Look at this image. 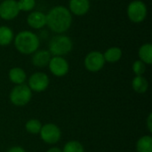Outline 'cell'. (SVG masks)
Wrapping results in <instances>:
<instances>
[{"instance_id":"obj_10","label":"cell","mask_w":152,"mask_h":152,"mask_svg":"<svg viewBox=\"0 0 152 152\" xmlns=\"http://www.w3.org/2000/svg\"><path fill=\"white\" fill-rule=\"evenodd\" d=\"M20 13L16 0H3L0 3V18L4 20H12Z\"/></svg>"},{"instance_id":"obj_7","label":"cell","mask_w":152,"mask_h":152,"mask_svg":"<svg viewBox=\"0 0 152 152\" xmlns=\"http://www.w3.org/2000/svg\"><path fill=\"white\" fill-rule=\"evenodd\" d=\"M105 63L103 53L100 51H92L88 53L84 60L86 69L92 73H96L102 70Z\"/></svg>"},{"instance_id":"obj_20","label":"cell","mask_w":152,"mask_h":152,"mask_svg":"<svg viewBox=\"0 0 152 152\" xmlns=\"http://www.w3.org/2000/svg\"><path fill=\"white\" fill-rule=\"evenodd\" d=\"M42 123L38 120V119H36V118H31V119H28L26 124H25V129L26 131L28 133V134H38L40 130H41V127H42Z\"/></svg>"},{"instance_id":"obj_1","label":"cell","mask_w":152,"mask_h":152,"mask_svg":"<svg viewBox=\"0 0 152 152\" xmlns=\"http://www.w3.org/2000/svg\"><path fill=\"white\" fill-rule=\"evenodd\" d=\"M46 26L55 34H63L69 29L73 15L64 5H55L45 14Z\"/></svg>"},{"instance_id":"obj_11","label":"cell","mask_w":152,"mask_h":152,"mask_svg":"<svg viewBox=\"0 0 152 152\" xmlns=\"http://www.w3.org/2000/svg\"><path fill=\"white\" fill-rule=\"evenodd\" d=\"M27 23L33 29H41L46 26V15L40 11H32L27 17Z\"/></svg>"},{"instance_id":"obj_22","label":"cell","mask_w":152,"mask_h":152,"mask_svg":"<svg viewBox=\"0 0 152 152\" xmlns=\"http://www.w3.org/2000/svg\"><path fill=\"white\" fill-rule=\"evenodd\" d=\"M20 12H31L36 6V0H18Z\"/></svg>"},{"instance_id":"obj_2","label":"cell","mask_w":152,"mask_h":152,"mask_svg":"<svg viewBox=\"0 0 152 152\" xmlns=\"http://www.w3.org/2000/svg\"><path fill=\"white\" fill-rule=\"evenodd\" d=\"M15 49L21 54L31 55L39 49L40 40L38 36L31 30H21L14 36Z\"/></svg>"},{"instance_id":"obj_4","label":"cell","mask_w":152,"mask_h":152,"mask_svg":"<svg viewBox=\"0 0 152 152\" xmlns=\"http://www.w3.org/2000/svg\"><path fill=\"white\" fill-rule=\"evenodd\" d=\"M126 14L129 19L134 23L143 22L148 15V7L146 4L142 0H133L130 2L126 8Z\"/></svg>"},{"instance_id":"obj_12","label":"cell","mask_w":152,"mask_h":152,"mask_svg":"<svg viewBox=\"0 0 152 152\" xmlns=\"http://www.w3.org/2000/svg\"><path fill=\"white\" fill-rule=\"evenodd\" d=\"M68 9L72 15L84 16L86 13H88L90 10V1L89 0H69Z\"/></svg>"},{"instance_id":"obj_23","label":"cell","mask_w":152,"mask_h":152,"mask_svg":"<svg viewBox=\"0 0 152 152\" xmlns=\"http://www.w3.org/2000/svg\"><path fill=\"white\" fill-rule=\"evenodd\" d=\"M146 64L144 62H142V61L140 60H136L133 65H132V69H133V72L134 73L135 76H143V74L145 73L146 71Z\"/></svg>"},{"instance_id":"obj_13","label":"cell","mask_w":152,"mask_h":152,"mask_svg":"<svg viewBox=\"0 0 152 152\" xmlns=\"http://www.w3.org/2000/svg\"><path fill=\"white\" fill-rule=\"evenodd\" d=\"M52 58V54L48 50H37L31 57L32 64L37 68H45L48 66V63Z\"/></svg>"},{"instance_id":"obj_25","label":"cell","mask_w":152,"mask_h":152,"mask_svg":"<svg viewBox=\"0 0 152 152\" xmlns=\"http://www.w3.org/2000/svg\"><path fill=\"white\" fill-rule=\"evenodd\" d=\"M7 152H26V151L20 146H13V147L10 148L7 151Z\"/></svg>"},{"instance_id":"obj_24","label":"cell","mask_w":152,"mask_h":152,"mask_svg":"<svg viewBox=\"0 0 152 152\" xmlns=\"http://www.w3.org/2000/svg\"><path fill=\"white\" fill-rule=\"evenodd\" d=\"M146 123H147V128L149 130L150 133L152 132V113H150L148 118H147V120H146Z\"/></svg>"},{"instance_id":"obj_16","label":"cell","mask_w":152,"mask_h":152,"mask_svg":"<svg viewBox=\"0 0 152 152\" xmlns=\"http://www.w3.org/2000/svg\"><path fill=\"white\" fill-rule=\"evenodd\" d=\"M139 60L144 62L146 65L152 63V45L151 43H145L142 45L138 50Z\"/></svg>"},{"instance_id":"obj_8","label":"cell","mask_w":152,"mask_h":152,"mask_svg":"<svg viewBox=\"0 0 152 152\" xmlns=\"http://www.w3.org/2000/svg\"><path fill=\"white\" fill-rule=\"evenodd\" d=\"M50 84V78L47 74L42 71L33 73L28 79V86L32 92L42 93L45 91Z\"/></svg>"},{"instance_id":"obj_9","label":"cell","mask_w":152,"mask_h":152,"mask_svg":"<svg viewBox=\"0 0 152 152\" xmlns=\"http://www.w3.org/2000/svg\"><path fill=\"white\" fill-rule=\"evenodd\" d=\"M48 68L54 77H62L69 73V64L62 56H52L48 63Z\"/></svg>"},{"instance_id":"obj_15","label":"cell","mask_w":152,"mask_h":152,"mask_svg":"<svg viewBox=\"0 0 152 152\" xmlns=\"http://www.w3.org/2000/svg\"><path fill=\"white\" fill-rule=\"evenodd\" d=\"M122 56H123L122 49L118 46H111L103 53L105 62H109V63H116L119 61Z\"/></svg>"},{"instance_id":"obj_19","label":"cell","mask_w":152,"mask_h":152,"mask_svg":"<svg viewBox=\"0 0 152 152\" xmlns=\"http://www.w3.org/2000/svg\"><path fill=\"white\" fill-rule=\"evenodd\" d=\"M136 152H152L151 135H143L136 142Z\"/></svg>"},{"instance_id":"obj_18","label":"cell","mask_w":152,"mask_h":152,"mask_svg":"<svg viewBox=\"0 0 152 152\" xmlns=\"http://www.w3.org/2000/svg\"><path fill=\"white\" fill-rule=\"evenodd\" d=\"M132 88L137 94H144L149 89V82L143 76H135L132 80Z\"/></svg>"},{"instance_id":"obj_26","label":"cell","mask_w":152,"mask_h":152,"mask_svg":"<svg viewBox=\"0 0 152 152\" xmlns=\"http://www.w3.org/2000/svg\"><path fill=\"white\" fill-rule=\"evenodd\" d=\"M46 152H62V151L58 147H51L46 151Z\"/></svg>"},{"instance_id":"obj_21","label":"cell","mask_w":152,"mask_h":152,"mask_svg":"<svg viewBox=\"0 0 152 152\" xmlns=\"http://www.w3.org/2000/svg\"><path fill=\"white\" fill-rule=\"evenodd\" d=\"M62 152H85L83 144L78 141H69L65 143Z\"/></svg>"},{"instance_id":"obj_5","label":"cell","mask_w":152,"mask_h":152,"mask_svg":"<svg viewBox=\"0 0 152 152\" xmlns=\"http://www.w3.org/2000/svg\"><path fill=\"white\" fill-rule=\"evenodd\" d=\"M31 98L32 91L26 84L16 85L10 92L9 95L10 102L17 107L27 105L31 101Z\"/></svg>"},{"instance_id":"obj_14","label":"cell","mask_w":152,"mask_h":152,"mask_svg":"<svg viewBox=\"0 0 152 152\" xmlns=\"http://www.w3.org/2000/svg\"><path fill=\"white\" fill-rule=\"evenodd\" d=\"M8 77L12 83L16 85L25 84L27 79V74L25 70L20 67H13L8 72Z\"/></svg>"},{"instance_id":"obj_3","label":"cell","mask_w":152,"mask_h":152,"mask_svg":"<svg viewBox=\"0 0 152 152\" xmlns=\"http://www.w3.org/2000/svg\"><path fill=\"white\" fill-rule=\"evenodd\" d=\"M72 39L63 34H57L53 37L48 44V51L52 56H64L69 54L73 49Z\"/></svg>"},{"instance_id":"obj_17","label":"cell","mask_w":152,"mask_h":152,"mask_svg":"<svg viewBox=\"0 0 152 152\" xmlns=\"http://www.w3.org/2000/svg\"><path fill=\"white\" fill-rule=\"evenodd\" d=\"M14 33L13 30L6 26L1 25L0 26V46H7L11 43L13 42Z\"/></svg>"},{"instance_id":"obj_6","label":"cell","mask_w":152,"mask_h":152,"mask_svg":"<svg viewBox=\"0 0 152 152\" xmlns=\"http://www.w3.org/2000/svg\"><path fill=\"white\" fill-rule=\"evenodd\" d=\"M39 135L45 143L53 145L60 142L61 137V131L57 125L53 123H47L42 126Z\"/></svg>"}]
</instances>
